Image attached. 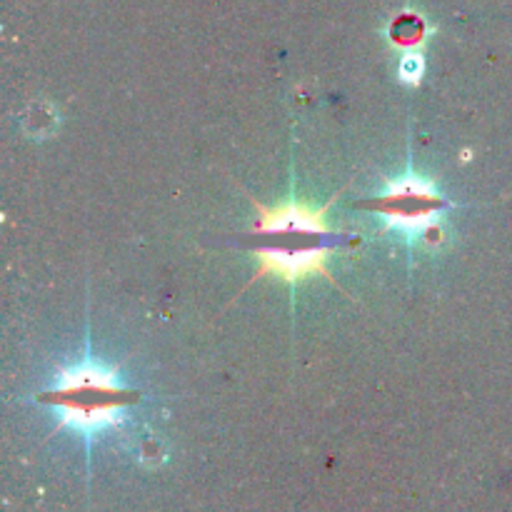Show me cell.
<instances>
[{
  "instance_id": "6da1fadb",
  "label": "cell",
  "mask_w": 512,
  "mask_h": 512,
  "mask_svg": "<svg viewBox=\"0 0 512 512\" xmlns=\"http://www.w3.org/2000/svg\"><path fill=\"white\" fill-rule=\"evenodd\" d=\"M325 210L328 205L310 208L298 200L278 208L258 205V223L248 233L253 255L258 258L255 278L273 273L290 283H298L308 275L333 280L328 258L345 243V235L330 228Z\"/></svg>"
},
{
  "instance_id": "7a4b0ae2",
  "label": "cell",
  "mask_w": 512,
  "mask_h": 512,
  "mask_svg": "<svg viewBox=\"0 0 512 512\" xmlns=\"http://www.w3.org/2000/svg\"><path fill=\"white\" fill-rule=\"evenodd\" d=\"M43 400L58 410L63 428L93 435L118 425L125 410L138 400V393L125 388L113 370L85 363L65 370Z\"/></svg>"
},
{
  "instance_id": "3957f363",
  "label": "cell",
  "mask_w": 512,
  "mask_h": 512,
  "mask_svg": "<svg viewBox=\"0 0 512 512\" xmlns=\"http://www.w3.org/2000/svg\"><path fill=\"white\" fill-rule=\"evenodd\" d=\"M365 208L383 218L388 228L428 235L433 233L435 220L443 213L445 200L433 183L415 178V175H405V178L390 183L383 195L365 203Z\"/></svg>"
},
{
  "instance_id": "277c9868",
  "label": "cell",
  "mask_w": 512,
  "mask_h": 512,
  "mask_svg": "<svg viewBox=\"0 0 512 512\" xmlns=\"http://www.w3.org/2000/svg\"><path fill=\"white\" fill-rule=\"evenodd\" d=\"M400 78L408 80V83H418L423 78V58L420 55H408V58L400 63Z\"/></svg>"
}]
</instances>
